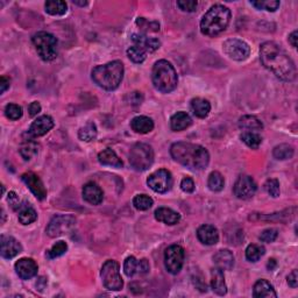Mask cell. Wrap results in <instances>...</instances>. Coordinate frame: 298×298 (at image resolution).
<instances>
[{
  "instance_id": "1",
  "label": "cell",
  "mask_w": 298,
  "mask_h": 298,
  "mask_svg": "<svg viewBox=\"0 0 298 298\" xmlns=\"http://www.w3.org/2000/svg\"><path fill=\"white\" fill-rule=\"evenodd\" d=\"M261 62L277 78L284 82H291L296 78V65L280 45L268 41L260 47Z\"/></svg>"
},
{
  "instance_id": "2",
  "label": "cell",
  "mask_w": 298,
  "mask_h": 298,
  "mask_svg": "<svg viewBox=\"0 0 298 298\" xmlns=\"http://www.w3.org/2000/svg\"><path fill=\"white\" fill-rule=\"evenodd\" d=\"M170 154L175 161L191 170L204 169L210 162L208 150L190 142H176L170 148Z\"/></svg>"
},
{
  "instance_id": "3",
  "label": "cell",
  "mask_w": 298,
  "mask_h": 298,
  "mask_svg": "<svg viewBox=\"0 0 298 298\" xmlns=\"http://www.w3.org/2000/svg\"><path fill=\"white\" fill-rule=\"evenodd\" d=\"M231 21V11L224 5H213L203 17L201 31L206 37H216L227 28Z\"/></svg>"
},
{
  "instance_id": "4",
  "label": "cell",
  "mask_w": 298,
  "mask_h": 298,
  "mask_svg": "<svg viewBox=\"0 0 298 298\" xmlns=\"http://www.w3.org/2000/svg\"><path fill=\"white\" fill-rule=\"evenodd\" d=\"M124 64L120 61H112L104 65H98L92 70L93 82L107 91H113L120 85L124 78Z\"/></svg>"
},
{
  "instance_id": "5",
  "label": "cell",
  "mask_w": 298,
  "mask_h": 298,
  "mask_svg": "<svg viewBox=\"0 0 298 298\" xmlns=\"http://www.w3.org/2000/svg\"><path fill=\"white\" fill-rule=\"evenodd\" d=\"M152 79L155 89L162 93H170L176 89L178 76L172 63L160 59L153 67Z\"/></svg>"
},
{
  "instance_id": "6",
  "label": "cell",
  "mask_w": 298,
  "mask_h": 298,
  "mask_svg": "<svg viewBox=\"0 0 298 298\" xmlns=\"http://www.w3.org/2000/svg\"><path fill=\"white\" fill-rule=\"evenodd\" d=\"M31 41H33L39 56L43 61L50 62L57 57L58 42L53 34L48 33V31H38L33 35Z\"/></svg>"
},
{
  "instance_id": "7",
  "label": "cell",
  "mask_w": 298,
  "mask_h": 298,
  "mask_svg": "<svg viewBox=\"0 0 298 298\" xmlns=\"http://www.w3.org/2000/svg\"><path fill=\"white\" fill-rule=\"evenodd\" d=\"M153 148L147 144H135L129 153V163L138 172H145L153 164Z\"/></svg>"
},
{
  "instance_id": "8",
  "label": "cell",
  "mask_w": 298,
  "mask_h": 298,
  "mask_svg": "<svg viewBox=\"0 0 298 298\" xmlns=\"http://www.w3.org/2000/svg\"><path fill=\"white\" fill-rule=\"evenodd\" d=\"M101 276L105 288L111 291H119L124 287V281L120 276V266L117 261H106L102 267Z\"/></svg>"
},
{
  "instance_id": "9",
  "label": "cell",
  "mask_w": 298,
  "mask_h": 298,
  "mask_svg": "<svg viewBox=\"0 0 298 298\" xmlns=\"http://www.w3.org/2000/svg\"><path fill=\"white\" fill-rule=\"evenodd\" d=\"M184 248L180 245H173L167 248L164 252V264L167 270L173 275L180 273L184 263Z\"/></svg>"
},
{
  "instance_id": "10",
  "label": "cell",
  "mask_w": 298,
  "mask_h": 298,
  "mask_svg": "<svg viewBox=\"0 0 298 298\" xmlns=\"http://www.w3.org/2000/svg\"><path fill=\"white\" fill-rule=\"evenodd\" d=\"M173 175L165 169H160L154 172L147 180V184L153 191L157 193L168 192L173 186Z\"/></svg>"
},
{
  "instance_id": "11",
  "label": "cell",
  "mask_w": 298,
  "mask_h": 298,
  "mask_svg": "<svg viewBox=\"0 0 298 298\" xmlns=\"http://www.w3.org/2000/svg\"><path fill=\"white\" fill-rule=\"evenodd\" d=\"M222 50L229 58L239 62L247 59L250 54L249 46L239 39H229L225 41L222 45Z\"/></svg>"
},
{
  "instance_id": "12",
  "label": "cell",
  "mask_w": 298,
  "mask_h": 298,
  "mask_svg": "<svg viewBox=\"0 0 298 298\" xmlns=\"http://www.w3.org/2000/svg\"><path fill=\"white\" fill-rule=\"evenodd\" d=\"M76 225V219L73 216H56L50 220L47 234L50 238H57L70 232Z\"/></svg>"
},
{
  "instance_id": "13",
  "label": "cell",
  "mask_w": 298,
  "mask_h": 298,
  "mask_svg": "<svg viewBox=\"0 0 298 298\" xmlns=\"http://www.w3.org/2000/svg\"><path fill=\"white\" fill-rule=\"evenodd\" d=\"M256 189L257 186L255 181L250 176H247V175H241L233 186L234 194L239 200H249V198H252L255 194Z\"/></svg>"
},
{
  "instance_id": "14",
  "label": "cell",
  "mask_w": 298,
  "mask_h": 298,
  "mask_svg": "<svg viewBox=\"0 0 298 298\" xmlns=\"http://www.w3.org/2000/svg\"><path fill=\"white\" fill-rule=\"evenodd\" d=\"M21 178L38 200H45L47 197V189L45 188V184H43L41 178H40L37 174L26 173L22 175Z\"/></svg>"
},
{
  "instance_id": "15",
  "label": "cell",
  "mask_w": 298,
  "mask_h": 298,
  "mask_svg": "<svg viewBox=\"0 0 298 298\" xmlns=\"http://www.w3.org/2000/svg\"><path fill=\"white\" fill-rule=\"evenodd\" d=\"M54 127V120L53 118L49 116H41L39 117L37 120L33 121V124L30 125L28 132V137L31 138H39V137H43L49 130Z\"/></svg>"
},
{
  "instance_id": "16",
  "label": "cell",
  "mask_w": 298,
  "mask_h": 298,
  "mask_svg": "<svg viewBox=\"0 0 298 298\" xmlns=\"http://www.w3.org/2000/svg\"><path fill=\"white\" fill-rule=\"evenodd\" d=\"M15 272L22 280H30L38 274V264L33 259L22 257L15 263Z\"/></svg>"
},
{
  "instance_id": "17",
  "label": "cell",
  "mask_w": 298,
  "mask_h": 298,
  "mask_svg": "<svg viewBox=\"0 0 298 298\" xmlns=\"http://www.w3.org/2000/svg\"><path fill=\"white\" fill-rule=\"evenodd\" d=\"M0 245H2L0 252H2L4 259H13L22 250V246L20 245V242L10 236H2Z\"/></svg>"
},
{
  "instance_id": "18",
  "label": "cell",
  "mask_w": 298,
  "mask_h": 298,
  "mask_svg": "<svg viewBox=\"0 0 298 298\" xmlns=\"http://www.w3.org/2000/svg\"><path fill=\"white\" fill-rule=\"evenodd\" d=\"M83 198L91 205H99L104 200V192L96 183L89 182L83 188Z\"/></svg>"
},
{
  "instance_id": "19",
  "label": "cell",
  "mask_w": 298,
  "mask_h": 298,
  "mask_svg": "<svg viewBox=\"0 0 298 298\" xmlns=\"http://www.w3.org/2000/svg\"><path fill=\"white\" fill-rule=\"evenodd\" d=\"M197 238L202 244L213 246L219 241V233H218V229L212 225H202L197 229Z\"/></svg>"
},
{
  "instance_id": "20",
  "label": "cell",
  "mask_w": 298,
  "mask_h": 298,
  "mask_svg": "<svg viewBox=\"0 0 298 298\" xmlns=\"http://www.w3.org/2000/svg\"><path fill=\"white\" fill-rule=\"evenodd\" d=\"M132 41L134 42V46L140 47V48L144 49L146 53H148V51L149 53H153V51L160 48L161 46L160 40L155 38H148L147 35L142 34H133Z\"/></svg>"
},
{
  "instance_id": "21",
  "label": "cell",
  "mask_w": 298,
  "mask_h": 298,
  "mask_svg": "<svg viewBox=\"0 0 298 298\" xmlns=\"http://www.w3.org/2000/svg\"><path fill=\"white\" fill-rule=\"evenodd\" d=\"M253 296L255 298H277V293L268 281L259 280L254 284Z\"/></svg>"
},
{
  "instance_id": "22",
  "label": "cell",
  "mask_w": 298,
  "mask_h": 298,
  "mask_svg": "<svg viewBox=\"0 0 298 298\" xmlns=\"http://www.w3.org/2000/svg\"><path fill=\"white\" fill-rule=\"evenodd\" d=\"M211 287L213 292H216L217 295L224 296L227 293V287L225 283V276L222 270L219 268H214L211 272Z\"/></svg>"
},
{
  "instance_id": "23",
  "label": "cell",
  "mask_w": 298,
  "mask_h": 298,
  "mask_svg": "<svg viewBox=\"0 0 298 298\" xmlns=\"http://www.w3.org/2000/svg\"><path fill=\"white\" fill-rule=\"evenodd\" d=\"M214 264L221 270H231L234 266V256L231 250L221 249L213 256Z\"/></svg>"
},
{
  "instance_id": "24",
  "label": "cell",
  "mask_w": 298,
  "mask_h": 298,
  "mask_svg": "<svg viewBox=\"0 0 298 298\" xmlns=\"http://www.w3.org/2000/svg\"><path fill=\"white\" fill-rule=\"evenodd\" d=\"M156 220L167 225H176L181 220V214L168 208H158L155 211Z\"/></svg>"
},
{
  "instance_id": "25",
  "label": "cell",
  "mask_w": 298,
  "mask_h": 298,
  "mask_svg": "<svg viewBox=\"0 0 298 298\" xmlns=\"http://www.w3.org/2000/svg\"><path fill=\"white\" fill-rule=\"evenodd\" d=\"M130 127L134 132L147 134L154 129V121L146 116H139L133 118V120L130 121Z\"/></svg>"
},
{
  "instance_id": "26",
  "label": "cell",
  "mask_w": 298,
  "mask_h": 298,
  "mask_svg": "<svg viewBox=\"0 0 298 298\" xmlns=\"http://www.w3.org/2000/svg\"><path fill=\"white\" fill-rule=\"evenodd\" d=\"M98 161L101 162L102 164L114 167V168H122V165H124V163H122V161L119 158L117 153L111 148H107L99 153Z\"/></svg>"
},
{
  "instance_id": "27",
  "label": "cell",
  "mask_w": 298,
  "mask_h": 298,
  "mask_svg": "<svg viewBox=\"0 0 298 298\" xmlns=\"http://www.w3.org/2000/svg\"><path fill=\"white\" fill-rule=\"evenodd\" d=\"M192 124L191 118L185 112H177L170 119V127L175 132H181L183 129H186Z\"/></svg>"
},
{
  "instance_id": "28",
  "label": "cell",
  "mask_w": 298,
  "mask_h": 298,
  "mask_svg": "<svg viewBox=\"0 0 298 298\" xmlns=\"http://www.w3.org/2000/svg\"><path fill=\"white\" fill-rule=\"evenodd\" d=\"M190 107H191V111L193 112L194 116L202 119L208 117L210 111H211V105H210V103L206 101V99H203V98L192 99Z\"/></svg>"
},
{
  "instance_id": "29",
  "label": "cell",
  "mask_w": 298,
  "mask_h": 298,
  "mask_svg": "<svg viewBox=\"0 0 298 298\" xmlns=\"http://www.w3.org/2000/svg\"><path fill=\"white\" fill-rule=\"evenodd\" d=\"M18 210H19V214H18L19 221L21 222L22 225H29L38 219V213L33 208H31L30 204L25 203V204L20 205Z\"/></svg>"
},
{
  "instance_id": "30",
  "label": "cell",
  "mask_w": 298,
  "mask_h": 298,
  "mask_svg": "<svg viewBox=\"0 0 298 298\" xmlns=\"http://www.w3.org/2000/svg\"><path fill=\"white\" fill-rule=\"evenodd\" d=\"M239 127L242 129L249 130V132H254V130H261L263 128V124L255 116H244L240 118Z\"/></svg>"
},
{
  "instance_id": "31",
  "label": "cell",
  "mask_w": 298,
  "mask_h": 298,
  "mask_svg": "<svg viewBox=\"0 0 298 298\" xmlns=\"http://www.w3.org/2000/svg\"><path fill=\"white\" fill-rule=\"evenodd\" d=\"M19 152H20V155H21L23 160L29 161L31 157L35 156V155L38 154L39 145L35 141L31 140V139H29V140H26V141L22 142V145H21V147H20Z\"/></svg>"
},
{
  "instance_id": "32",
  "label": "cell",
  "mask_w": 298,
  "mask_h": 298,
  "mask_svg": "<svg viewBox=\"0 0 298 298\" xmlns=\"http://www.w3.org/2000/svg\"><path fill=\"white\" fill-rule=\"evenodd\" d=\"M46 12L50 15H63L67 13L68 6L65 2L62 0H48L45 4Z\"/></svg>"
},
{
  "instance_id": "33",
  "label": "cell",
  "mask_w": 298,
  "mask_h": 298,
  "mask_svg": "<svg viewBox=\"0 0 298 298\" xmlns=\"http://www.w3.org/2000/svg\"><path fill=\"white\" fill-rule=\"evenodd\" d=\"M241 140L247 145L249 148L252 149H257L262 144V138L260 134L255 132H249V130H245L244 133L241 134Z\"/></svg>"
},
{
  "instance_id": "34",
  "label": "cell",
  "mask_w": 298,
  "mask_h": 298,
  "mask_svg": "<svg viewBox=\"0 0 298 298\" xmlns=\"http://www.w3.org/2000/svg\"><path fill=\"white\" fill-rule=\"evenodd\" d=\"M97 137V127L93 122H87V124L82 127L81 129L78 130V138L81 139L82 141L90 142L92 141L93 139Z\"/></svg>"
},
{
  "instance_id": "35",
  "label": "cell",
  "mask_w": 298,
  "mask_h": 298,
  "mask_svg": "<svg viewBox=\"0 0 298 298\" xmlns=\"http://www.w3.org/2000/svg\"><path fill=\"white\" fill-rule=\"evenodd\" d=\"M266 249L263 246L256 245V244H250L248 247L246 248V257L250 262H256L259 261L262 256L264 255Z\"/></svg>"
},
{
  "instance_id": "36",
  "label": "cell",
  "mask_w": 298,
  "mask_h": 298,
  "mask_svg": "<svg viewBox=\"0 0 298 298\" xmlns=\"http://www.w3.org/2000/svg\"><path fill=\"white\" fill-rule=\"evenodd\" d=\"M273 155L274 157L277 158V160H289L293 156V148L292 146L287 145V144H282L276 146L275 148L273 150Z\"/></svg>"
},
{
  "instance_id": "37",
  "label": "cell",
  "mask_w": 298,
  "mask_h": 298,
  "mask_svg": "<svg viewBox=\"0 0 298 298\" xmlns=\"http://www.w3.org/2000/svg\"><path fill=\"white\" fill-rule=\"evenodd\" d=\"M224 184H225L224 177H222V175L220 173L212 172L211 174H210L208 185L211 191H214V192L221 191V190L224 189Z\"/></svg>"
},
{
  "instance_id": "38",
  "label": "cell",
  "mask_w": 298,
  "mask_h": 298,
  "mask_svg": "<svg viewBox=\"0 0 298 298\" xmlns=\"http://www.w3.org/2000/svg\"><path fill=\"white\" fill-rule=\"evenodd\" d=\"M153 204V200L149 196H147V194H138L133 200V205L135 206V209L140 210V211H147V210L152 208Z\"/></svg>"
},
{
  "instance_id": "39",
  "label": "cell",
  "mask_w": 298,
  "mask_h": 298,
  "mask_svg": "<svg viewBox=\"0 0 298 298\" xmlns=\"http://www.w3.org/2000/svg\"><path fill=\"white\" fill-rule=\"evenodd\" d=\"M68 250V245L65 241H57L56 244H55L53 247H51L49 250H47L46 253V256L48 257V259H56V257L62 256L63 254H64Z\"/></svg>"
},
{
  "instance_id": "40",
  "label": "cell",
  "mask_w": 298,
  "mask_h": 298,
  "mask_svg": "<svg viewBox=\"0 0 298 298\" xmlns=\"http://www.w3.org/2000/svg\"><path fill=\"white\" fill-rule=\"evenodd\" d=\"M146 51L138 46H133L127 50V56L134 63H142L146 59Z\"/></svg>"
},
{
  "instance_id": "41",
  "label": "cell",
  "mask_w": 298,
  "mask_h": 298,
  "mask_svg": "<svg viewBox=\"0 0 298 298\" xmlns=\"http://www.w3.org/2000/svg\"><path fill=\"white\" fill-rule=\"evenodd\" d=\"M257 10H266L268 12H275L280 7V2H274V0H260V2L250 3Z\"/></svg>"
},
{
  "instance_id": "42",
  "label": "cell",
  "mask_w": 298,
  "mask_h": 298,
  "mask_svg": "<svg viewBox=\"0 0 298 298\" xmlns=\"http://www.w3.org/2000/svg\"><path fill=\"white\" fill-rule=\"evenodd\" d=\"M139 270V261L135 259L134 256H128L125 260L124 263V272L126 274V276L132 277L135 274L138 273Z\"/></svg>"
},
{
  "instance_id": "43",
  "label": "cell",
  "mask_w": 298,
  "mask_h": 298,
  "mask_svg": "<svg viewBox=\"0 0 298 298\" xmlns=\"http://www.w3.org/2000/svg\"><path fill=\"white\" fill-rule=\"evenodd\" d=\"M5 114L11 120H19L22 117V109L17 104H9L5 107Z\"/></svg>"
},
{
  "instance_id": "44",
  "label": "cell",
  "mask_w": 298,
  "mask_h": 298,
  "mask_svg": "<svg viewBox=\"0 0 298 298\" xmlns=\"http://www.w3.org/2000/svg\"><path fill=\"white\" fill-rule=\"evenodd\" d=\"M264 189L274 198L280 196V182L277 180H268L264 184Z\"/></svg>"
},
{
  "instance_id": "45",
  "label": "cell",
  "mask_w": 298,
  "mask_h": 298,
  "mask_svg": "<svg viewBox=\"0 0 298 298\" xmlns=\"http://www.w3.org/2000/svg\"><path fill=\"white\" fill-rule=\"evenodd\" d=\"M137 25L140 26L144 30H152V31H158L160 30V25L157 22L152 21L149 22L148 20H146L145 18H138L137 20Z\"/></svg>"
},
{
  "instance_id": "46",
  "label": "cell",
  "mask_w": 298,
  "mask_h": 298,
  "mask_svg": "<svg viewBox=\"0 0 298 298\" xmlns=\"http://www.w3.org/2000/svg\"><path fill=\"white\" fill-rule=\"evenodd\" d=\"M177 6L180 7V10L183 12H188V13H191L194 12L198 6V3L196 0H178Z\"/></svg>"
},
{
  "instance_id": "47",
  "label": "cell",
  "mask_w": 298,
  "mask_h": 298,
  "mask_svg": "<svg viewBox=\"0 0 298 298\" xmlns=\"http://www.w3.org/2000/svg\"><path fill=\"white\" fill-rule=\"evenodd\" d=\"M277 236H279V233H277L276 229L268 228V229H264V231L261 233L260 240L263 241V242H268V244H270V242H274V241L276 240Z\"/></svg>"
},
{
  "instance_id": "48",
  "label": "cell",
  "mask_w": 298,
  "mask_h": 298,
  "mask_svg": "<svg viewBox=\"0 0 298 298\" xmlns=\"http://www.w3.org/2000/svg\"><path fill=\"white\" fill-rule=\"evenodd\" d=\"M181 189L183 190L184 192H193L194 190V183L190 177H184L181 182Z\"/></svg>"
},
{
  "instance_id": "49",
  "label": "cell",
  "mask_w": 298,
  "mask_h": 298,
  "mask_svg": "<svg viewBox=\"0 0 298 298\" xmlns=\"http://www.w3.org/2000/svg\"><path fill=\"white\" fill-rule=\"evenodd\" d=\"M288 284L291 288H293V289L297 288V285H298V272H297L296 269L292 270V272L289 274V276H288Z\"/></svg>"
},
{
  "instance_id": "50",
  "label": "cell",
  "mask_w": 298,
  "mask_h": 298,
  "mask_svg": "<svg viewBox=\"0 0 298 298\" xmlns=\"http://www.w3.org/2000/svg\"><path fill=\"white\" fill-rule=\"evenodd\" d=\"M28 111H29V114L30 117H35L38 116V114L41 112V105H40L39 102H33L31 104L28 106Z\"/></svg>"
},
{
  "instance_id": "51",
  "label": "cell",
  "mask_w": 298,
  "mask_h": 298,
  "mask_svg": "<svg viewBox=\"0 0 298 298\" xmlns=\"http://www.w3.org/2000/svg\"><path fill=\"white\" fill-rule=\"evenodd\" d=\"M129 104L132 105H139L142 103V94L140 92H132L129 94Z\"/></svg>"
},
{
  "instance_id": "52",
  "label": "cell",
  "mask_w": 298,
  "mask_h": 298,
  "mask_svg": "<svg viewBox=\"0 0 298 298\" xmlns=\"http://www.w3.org/2000/svg\"><path fill=\"white\" fill-rule=\"evenodd\" d=\"M149 268H150L149 263L146 259H142L139 261V270H138L139 274H147L149 272Z\"/></svg>"
},
{
  "instance_id": "53",
  "label": "cell",
  "mask_w": 298,
  "mask_h": 298,
  "mask_svg": "<svg viewBox=\"0 0 298 298\" xmlns=\"http://www.w3.org/2000/svg\"><path fill=\"white\" fill-rule=\"evenodd\" d=\"M9 203L13 209H18L20 206L19 205V198L17 196V193H15L14 191H11L9 193Z\"/></svg>"
},
{
  "instance_id": "54",
  "label": "cell",
  "mask_w": 298,
  "mask_h": 298,
  "mask_svg": "<svg viewBox=\"0 0 298 298\" xmlns=\"http://www.w3.org/2000/svg\"><path fill=\"white\" fill-rule=\"evenodd\" d=\"M10 87V79L3 76L0 78V93H4Z\"/></svg>"
},
{
  "instance_id": "55",
  "label": "cell",
  "mask_w": 298,
  "mask_h": 298,
  "mask_svg": "<svg viewBox=\"0 0 298 298\" xmlns=\"http://www.w3.org/2000/svg\"><path fill=\"white\" fill-rule=\"evenodd\" d=\"M297 35H298L297 30H293L292 33L289 35V42L293 48H297Z\"/></svg>"
},
{
  "instance_id": "56",
  "label": "cell",
  "mask_w": 298,
  "mask_h": 298,
  "mask_svg": "<svg viewBox=\"0 0 298 298\" xmlns=\"http://www.w3.org/2000/svg\"><path fill=\"white\" fill-rule=\"evenodd\" d=\"M276 261L274 260V259H272V260H269V262H268V264H267V268L269 269V270H273V269H275V267H276Z\"/></svg>"
},
{
  "instance_id": "57",
  "label": "cell",
  "mask_w": 298,
  "mask_h": 298,
  "mask_svg": "<svg viewBox=\"0 0 298 298\" xmlns=\"http://www.w3.org/2000/svg\"><path fill=\"white\" fill-rule=\"evenodd\" d=\"M75 5H79V6H86L87 2H77V0H74L73 2Z\"/></svg>"
}]
</instances>
